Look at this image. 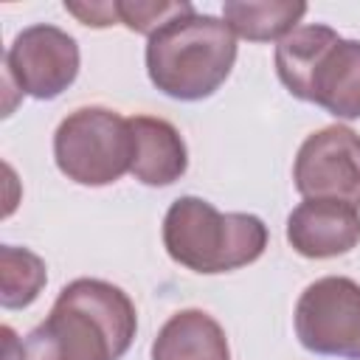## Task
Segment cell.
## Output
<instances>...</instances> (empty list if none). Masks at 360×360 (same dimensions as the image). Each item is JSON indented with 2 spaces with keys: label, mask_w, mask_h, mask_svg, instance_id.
<instances>
[{
  "label": "cell",
  "mask_w": 360,
  "mask_h": 360,
  "mask_svg": "<svg viewBox=\"0 0 360 360\" xmlns=\"http://www.w3.org/2000/svg\"><path fill=\"white\" fill-rule=\"evenodd\" d=\"M163 248L186 270L214 276L253 264L267 248V225L256 214L217 211L208 200L177 197L163 217Z\"/></svg>",
  "instance_id": "3"
},
{
  "label": "cell",
  "mask_w": 360,
  "mask_h": 360,
  "mask_svg": "<svg viewBox=\"0 0 360 360\" xmlns=\"http://www.w3.org/2000/svg\"><path fill=\"white\" fill-rule=\"evenodd\" d=\"M292 326L307 352L360 360V284L346 276H323L307 284L295 301Z\"/></svg>",
  "instance_id": "5"
},
{
  "label": "cell",
  "mask_w": 360,
  "mask_h": 360,
  "mask_svg": "<svg viewBox=\"0 0 360 360\" xmlns=\"http://www.w3.org/2000/svg\"><path fill=\"white\" fill-rule=\"evenodd\" d=\"M48 281L45 262L17 245H0V304L3 309L31 307Z\"/></svg>",
  "instance_id": "14"
},
{
  "label": "cell",
  "mask_w": 360,
  "mask_h": 360,
  "mask_svg": "<svg viewBox=\"0 0 360 360\" xmlns=\"http://www.w3.org/2000/svg\"><path fill=\"white\" fill-rule=\"evenodd\" d=\"M152 360H231V349L214 315L205 309H180L158 329Z\"/></svg>",
  "instance_id": "11"
},
{
  "label": "cell",
  "mask_w": 360,
  "mask_h": 360,
  "mask_svg": "<svg viewBox=\"0 0 360 360\" xmlns=\"http://www.w3.org/2000/svg\"><path fill=\"white\" fill-rule=\"evenodd\" d=\"M138 332L132 298L104 278L65 284L48 318L28 335V360H121Z\"/></svg>",
  "instance_id": "1"
},
{
  "label": "cell",
  "mask_w": 360,
  "mask_h": 360,
  "mask_svg": "<svg viewBox=\"0 0 360 360\" xmlns=\"http://www.w3.org/2000/svg\"><path fill=\"white\" fill-rule=\"evenodd\" d=\"M129 118L110 107H79L53 132V160L79 186H110L132 169Z\"/></svg>",
  "instance_id": "4"
},
{
  "label": "cell",
  "mask_w": 360,
  "mask_h": 360,
  "mask_svg": "<svg viewBox=\"0 0 360 360\" xmlns=\"http://www.w3.org/2000/svg\"><path fill=\"white\" fill-rule=\"evenodd\" d=\"M115 3H118V20L129 31L146 37H152L169 20L194 11V6L186 0H115Z\"/></svg>",
  "instance_id": "15"
},
{
  "label": "cell",
  "mask_w": 360,
  "mask_h": 360,
  "mask_svg": "<svg viewBox=\"0 0 360 360\" xmlns=\"http://www.w3.org/2000/svg\"><path fill=\"white\" fill-rule=\"evenodd\" d=\"M309 104L340 121L360 118V39H338L309 82Z\"/></svg>",
  "instance_id": "10"
},
{
  "label": "cell",
  "mask_w": 360,
  "mask_h": 360,
  "mask_svg": "<svg viewBox=\"0 0 360 360\" xmlns=\"http://www.w3.org/2000/svg\"><path fill=\"white\" fill-rule=\"evenodd\" d=\"M292 183L304 200H340L360 208V135L343 124L307 135L295 152Z\"/></svg>",
  "instance_id": "7"
},
{
  "label": "cell",
  "mask_w": 360,
  "mask_h": 360,
  "mask_svg": "<svg viewBox=\"0 0 360 360\" xmlns=\"http://www.w3.org/2000/svg\"><path fill=\"white\" fill-rule=\"evenodd\" d=\"M149 82L174 101L214 96L233 70L236 34L214 14H183L146 37Z\"/></svg>",
  "instance_id": "2"
},
{
  "label": "cell",
  "mask_w": 360,
  "mask_h": 360,
  "mask_svg": "<svg viewBox=\"0 0 360 360\" xmlns=\"http://www.w3.org/2000/svg\"><path fill=\"white\" fill-rule=\"evenodd\" d=\"M307 14V3L295 0H228L222 20L248 42H281Z\"/></svg>",
  "instance_id": "13"
},
{
  "label": "cell",
  "mask_w": 360,
  "mask_h": 360,
  "mask_svg": "<svg viewBox=\"0 0 360 360\" xmlns=\"http://www.w3.org/2000/svg\"><path fill=\"white\" fill-rule=\"evenodd\" d=\"M338 39L340 37L335 28L321 25V22H309V25H298L292 34H287L276 45V56H273L276 73H278V82L287 87L290 96L309 101L312 73Z\"/></svg>",
  "instance_id": "12"
},
{
  "label": "cell",
  "mask_w": 360,
  "mask_h": 360,
  "mask_svg": "<svg viewBox=\"0 0 360 360\" xmlns=\"http://www.w3.org/2000/svg\"><path fill=\"white\" fill-rule=\"evenodd\" d=\"M132 169L129 174L143 186H172L188 169V149L174 124L155 115H132Z\"/></svg>",
  "instance_id": "9"
},
{
  "label": "cell",
  "mask_w": 360,
  "mask_h": 360,
  "mask_svg": "<svg viewBox=\"0 0 360 360\" xmlns=\"http://www.w3.org/2000/svg\"><path fill=\"white\" fill-rule=\"evenodd\" d=\"M287 242L304 259H332L360 245V211L340 200H301L287 217Z\"/></svg>",
  "instance_id": "8"
},
{
  "label": "cell",
  "mask_w": 360,
  "mask_h": 360,
  "mask_svg": "<svg viewBox=\"0 0 360 360\" xmlns=\"http://www.w3.org/2000/svg\"><path fill=\"white\" fill-rule=\"evenodd\" d=\"M0 335H3V357H6V360H28L25 346L17 340V335H14L11 326H3Z\"/></svg>",
  "instance_id": "17"
},
{
  "label": "cell",
  "mask_w": 360,
  "mask_h": 360,
  "mask_svg": "<svg viewBox=\"0 0 360 360\" xmlns=\"http://www.w3.org/2000/svg\"><path fill=\"white\" fill-rule=\"evenodd\" d=\"M65 11L73 14L82 25H90V28H107V25H115L121 22L118 20V3L115 0H84V3H76V0H65Z\"/></svg>",
  "instance_id": "16"
},
{
  "label": "cell",
  "mask_w": 360,
  "mask_h": 360,
  "mask_svg": "<svg viewBox=\"0 0 360 360\" xmlns=\"http://www.w3.org/2000/svg\"><path fill=\"white\" fill-rule=\"evenodd\" d=\"M79 62V45L68 31L51 22H37L11 39L3 68L6 82L22 96L51 101L76 82Z\"/></svg>",
  "instance_id": "6"
}]
</instances>
